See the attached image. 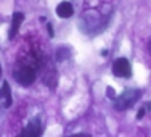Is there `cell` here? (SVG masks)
Masks as SVG:
<instances>
[{
    "label": "cell",
    "mask_w": 151,
    "mask_h": 137,
    "mask_svg": "<svg viewBox=\"0 0 151 137\" xmlns=\"http://www.w3.org/2000/svg\"><path fill=\"white\" fill-rule=\"evenodd\" d=\"M142 91H138V89H125L124 92L121 94L119 97H116V99H113V107L114 110L117 111H124V110H129V108H132L135 105L137 102L140 100V97H142Z\"/></svg>",
    "instance_id": "cell-1"
},
{
    "label": "cell",
    "mask_w": 151,
    "mask_h": 137,
    "mask_svg": "<svg viewBox=\"0 0 151 137\" xmlns=\"http://www.w3.org/2000/svg\"><path fill=\"white\" fill-rule=\"evenodd\" d=\"M13 78L19 86H31L35 81V73L27 65H18L13 70Z\"/></svg>",
    "instance_id": "cell-2"
},
{
    "label": "cell",
    "mask_w": 151,
    "mask_h": 137,
    "mask_svg": "<svg viewBox=\"0 0 151 137\" xmlns=\"http://www.w3.org/2000/svg\"><path fill=\"white\" fill-rule=\"evenodd\" d=\"M113 73L117 78H130L132 76V65L127 58H117L113 63Z\"/></svg>",
    "instance_id": "cell-3"
},
{
    "label": "cell",
    "mask_w": 151,
    "mask_h": 137,
    "mask_svg": "<svg viewBox=\"0 0 151 137\" xmlns=\"http://www.w3.org/2000/svg\"><path fill=\"white\" fill-rule=\"evenodd\" d=\"M42 134V123L39 118H34L32 121L27 123V126L23 129L21 136L23 137H37Z\"/></svg>",
    "instance_id": "cell-4"
},
{
    "label": "cell",
    "mask_w": 151,
    "mask_h": 137,
    "mask_svg": "<svg viewBox=\"0 0 151 137\" xmlns=\"http://www.w3.org/2000/svg\"><path fill=\"white\" fill-rule=\"evenodd\" d=\"M12 103H13V99H12V92H10V86L6 81H3L2 89H0V107L8 108Z\"/></svg>",
    "instance_id": "cell-5"
},
{
    "label": "cell",
    "mask_w": 151,
    "mask_h": 137,
    "mask_svg": "<svg viewBox=\"0 0 151 137\" xmlns=\"http://www.w3.org/2000/svg\"><path fill=\"white\" fill-rule=\"evenodd\" d=\"M24 21V15L21 12H16L15 15H13V21H12V28H10V32H8V37L13 39L15 36L18 34V31H19V26L21 23Z\"/></svg>",
    "instance_id": "cell-6"
},
{
    "label": "cell",
    "mask_w": 151,
    "mask_h": 137,
    "mask_svg": "<svg viewBox=\"0 0 151 137\" xmlns=\"http://www.w3.org/2000/svg\"><path fill=\"white\" fill-rule=\"evenodd\" d=\"M74 13V8L69 2H61L58 7H56V15L60 18H71Z\"/></svg>",
    "instance_id": "cell-7"
},
{
    "label": "cell",
    "mask_w": 151,
    "mask_h": 137,
    "mask_svg": "<svg viewBox=\"0 0 151 137\" xmlns=\"http://www.w3.org/2000/svg\"><path fill=\"white\" fill-rule=\"evenodd\" d=\"M108 97H109V99H114V95H113V89H111V87H108Z\"/></svg>",
    "instance_id": "cell-8"
},
{
    "label": "cell",
    "mask_w": 151,
    "mask_h": 137,
    "mask_svg": "<svg viewBox=\"0 0 151 137\" xmlns=\"http://www.w3.org/2000/svg\"><path fill=\"white\" fill-rule=\"evenodd\" d=\"M0 79H2V66H0Z\"/></svg>",
    "instance_id": "cell-9"
},
{
    "label": "cell",
    "mask_w": 151,
    "mask_h": 137,
    "mask_svg": "<svg viewBox=\"0 0 151 137\" xmlns=\"http://www.w3.org/2000/svg\"><path fill=\"white\" fill-rule=\"evenodd\" d=\"M150 47H151V42H150Z\"/></svg>",
    "instance_id": "cell-10"
}]
</instances>
